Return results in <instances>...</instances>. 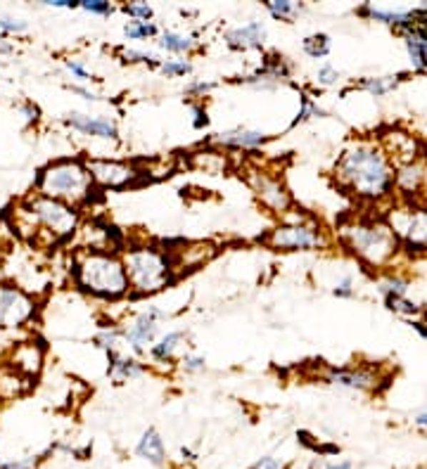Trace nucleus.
I'll use <instances>...</instances> for the list:
<instances>
[{
    "label": "nucleus",
    "instance_id": "nucleus-1",
    "mask_svg": "<svg viewBox=\"0 0 427 469\" xmlns=\"http://www.w3.org/2000/svg\"><path fill=\"white\" fill-rule=\"evenodd\" d=\"M335 178L344 190L368 202L387 199L394 190V168L387 152L371 140L347 145L335 161Z\"/></svg>",
    "mask_w": 427,
    "mask_h": 469
},
{
    "label": "nucleus",
    "instance_id": "nucleus-2",
    "mask_svg": "<svg viewBox=\"0 0 427 469\" xmlns=\"http://www.w3.org/2000/svg\"><path fill=\"white\" fill-rule=\"evenodd\" d=\"M71 282L79 292L102 301H119L131 294L121 254L107 249H79L71 258Z\"/></svg>",
    "mask_w": 427,
    "mask_h": 469
},
{
    "label": "nucleus",
    "instance_id": "nucleus-3",
    "mask_svg": "<svg viewBox=\"0 0 427 469\" xmlns=\"http://www.w3.org/2000/svg\"><path fill=\"white\" fill-rule=\"evenodd\" d=\"M17 226L31 242L57 244L81 228V208L31 192L17 208Z\"/></svg>",
    "mask_w": 427,
    "mask_h": 469
},
{
    "label": "nucleus",
    "instance_id": "nucleus-4",
    "mask_svg": "<svg viewBox=\"0 0 427 469\" xmlns=\"http://www.w3.org/2000/svg\"><path fill=\"white\" fill-rule=\"evenodd\" d=\"M134 296H152L171 287L181 275L179 251H164L159 244H129L121 254Z\"/></svg>",
    "mask_w": 427,
    "mask_h": 469
},
{
    "label": "nucleus",
    "instance_id": "nucleus-5",
    "mask_svg": "<svg viewBox=\"0 0 427 469\" xmlns=\"http://www.w3.org/2000/svg\"><path fill=\"white\" fill-rule=\"evenodd\" d=\"M34 190L39 195L60 199L76 208L88 206L102 195V190L93 183L86 159L81 156H60V159L48 161L36 173Z\"/></svg>",
    "mask_w": 427,
    "mask_h": 469
},
{
    "label": "nucleus",
    "instance_id": "nucleus-6",
    "mask_svg": "<svg viewBox=\"0 0 427 469\" xmlns=\"http://www.w3.org/2000/svg\"><path fill=\"white\" fill-rule=\"evenodd\" d=\"M342 244L368 266H387L399 251V240L387 221L358 218L340 228Z\"/></svg>",
    "mask_w": 427,
    "mask_h": 469
},
{
    "label": "nucleus",
    "instance_id": "nucleus-7",
    "mask_svg": "<svg viewBox=\"0 0 427 469\" xmlns=\"http://www.w3.org/2000/svg\"><path fill=\"white\" fill-rule=\"evenodd\" d=\"M261 242L273 251H313L328 244L326 230L321 223L311 221L308 216H294L292 211L273 226Z\"/></svg>",
    "mask_w": 427,
    "mask_h": 469
},
{
    "label": "nucleus",
    "instance_id": "nucleus-8",
    "mask_svg": "<svg viewBox=\"0 0 427 469\" xmlns=\"http://www.w3.org/2000/svg\"><path fill=\"white\" fill-rule=\"evenodd\" d=\"M245 178L249 183V188H252V192L256 195V199L261 202V206L268 208V213L278 216V218H285V216L292 211L294 199L278 173L266 171V168H247Z\"/></svg>",
    "mask_w": 427,
    "mask_h": 469
},
{
    "label": "nucleus",
    "instance_id": "nucleus-9",
    "mask_svg": "<svg viewBox=\"0 0 427 469\" xmlns=\"http://www.w3.org/2000/svg\"><path fill=\"white\" fill-rule=\"evenodd\" d=\"M169 313L159 306H145L143 311H138L134 318L129 320L124 327V346L129 348L136 358H141L154 341L159 339V323L166 320Z\"/></svg>",
    "mask_w": 427,
    "mask_h": 469
},
{
    "label": "nucleus",
    "instance_id": "nucleus-10",
    "mask_svg": "<svg viewBox=\"0 0 427 469\" xmlns=\"http://www.w3.org/2000/svg\"><path fill=\"white\" fill-rule=\"evenodd\" d=\"M387 226L411 254L427 251V208H392L387 213Z\"/></svg>",
    "mask_w": 427,
    "mask_h": 469
},
{
    "label": "nucleus",
    "instance_id": "nucleus-11",
    "mask_svg": "<svg viewBox=\"0 0 427 469\" xmlns=\"http://www.w3.org/2000/svg\"><path fill=\"white\" fill-rule=\"evenodd\" d=\"M88 171L93 176V183L100 190H124L134 188L145 178L147 171L138 168L136 163L121 161V159H105V156H93L86 159Z\"/></svg>",
    "mask_w": 427,
    "mask_h": 469
},
{
    "label": "nucleus",
    "instance_id": "nucleus-12",
    "mask_svg": "<svg viewBox=\"0 0 427 469\" xmlns=\"http://www.w3.org/2000/svg\"><path fill=\"white\" fill-rule=\"evenodd\" d=\"M36 316V301L24 289L0 282V332H12L24 327Z\"/></svg>",
    "mask_w": 427,
    "mask_h": 469
},
{
    "label": "nucleus",
    "instance_id": "nucleus-13",
    "mask_svg": "<svg viewBox=\"0 0 427 469\" xmlns=\"http://www.w3.org/2000/svg\"><path fill=\"white\" fill-rule=\"evenodd\" d=\"M292 76V64L281 55V52H266L263 62L256 66L252 74L240 76L238 84L256 86V88H276L281 81H287Z\"/></svg>",
    "mask_w": 427,
    "mask_h": 469
},
{
    "label": "nucleus",
    "instance_id": "nucleus-14",
    "mask_svg": "<svg viewBox=\"0 0 427 469\" xmlns=\"http://www.w3.org/2000/svg\"><path fill=\"white\" fill-rule=\"evenodd\" d=\"M62 121L67 123L71 131L81 133V136L109 140V143H116V140H119V126H116L114 118H109V116L86 114V111H71V114L64 116Z\"/></svg>",
    "mask_w": 427,
    "mask_h": 469
},
{
    "label": "nucleus",
    "instance_id": "nucleus-15",
    "mask_svg": "<svg viewBox=\"0 0 427 469\" xmlns=\"http://www.w3.org/2000/svg\"><path fill=\"white\" fill-rule=\"evenodd\" d=\"M266 39H268V29L259 19H252V21H247V24L233 26L223 34V43L235 52L261 50Z\"/></svg>",
    "mask_w": 427,
    "mask_h": 469
},
{
    "label": "nucleus",
    "instance_id": "nucleus-16",
    "mask_svg": "<svg viewBox=\"0 0 427 469\" xmlns=\"http://www.w3.org/2000/svg\"><path fill=\"white\" fill-rule=\"evenodd\" d=\"M271 140L268 133L256 131V128H245V126H235V128L214 133L211 143L218 147H231V150H259Z\"/></svg>",
    "mask_w": 427,
    "mask_h": 469
},
{
    "label": "nucleus",
    "instance_id": "nucleus-17",
    "mask_svg": "<svg viewBox=\"0 0 427 469\" xmlns=\"http://www.w3.org/2000/svg\"><path fill=\"white\" fill-rule=\"evenodd\" d=\"M323 382L344 386V389L373 391L378 386V372L368 368H330L323 375Z\"/></svg>",
    "mask_w": 427,
    "mask_h": 469
},
{
    "label": "nucleus",
    "instance_id": "nucleus-18",
    "mask_svg": "<svg viewBox=\"0 0 427 469\" xmlns=\"http://www.w3.org/2000/svg\"><path fill=\"white\" fill-rule=\"evenodd\" d=\"M107 377L116 379V382H129V379H136L147 372V365L136 358V355L121 353V351H107Z\"/></svg>",
    "mask_w": 427,
    "mask_h": 469
},
{
    "label": "nucleus",
    "instance_id": "nucleus-19",
    "mask_svg": "<svg viewBox=\"0 0 427 469\" xmlns=\"http://www.w3.org/2000/svg\"><path fill=\"white\" fill-rule=\"evenodd\" d=\"M136 455L147 460L154 467H164L166 465V448H164V438L154 427L145 429L143 436L138 438L136 443Z\"/></svg>",
    "mask_w": 427,
    "mask_h": 469
},
{
    "label": "nucleus",
    "instance_id": "nucleus-20",
    "mask_svg": "<svg viewBox=\"0 0 427 469\" xmlns=\"http://www.w3.org/2000/svg\"><path fill=\"white\" fill-rule=\"evenodd\" d=\"M188 341V332H183V330H171V332H166L164 337H159L154 344L150 346V358H152V363H157V365H169V363H174V358H176V353H179V348L186 344Z\"/></svg>",
    "mask_w": 427,
    "mask_h": 469
},
{
    "label": "nucleus",
    "instance_id": "nucleus-21",
    "mask_svg": "<svg viewBox=\"0 0 427 469\" xmlns=\"http://www.w3.org/2000/svg\"><path fill=\"white\" fill-rule=\"evenodd\" d=\"M425 181V166L421 161H403L396 166L394 171V185L406 195H413V192L421 190V185Z\"/></svg>",
    "mask_w": 427,
    "mask_h": 469
},
{
    "label": "nucleus",
    "instance_id": "nucleus-22",
    "mask_svg": "<svg viewBox=\"0 0 427 469\" xmlns=\"http://www.w3.org/2000/svg\"><path fill=\"white\" fill-rule=\"evenodd\" d=\"M411 64L416 71H427V26H416L403 34Z\"/></svg>",
    "mask_w": 427,
    "mask_h": 469
},
{
    "label": "nucleus",
    "instance_id": "nucleus-23",
    "mask_svg": "<svg viewBox=\"0 0 427 469\" xmlns=\"http://www.w3.org/2000/svg\"><path fill=\"white\" fill-rule=\"evenodd\" d=\"M197 31L193 34H181V31H161L157 39V46L169 52V55H188L197 48Z\"/></svg>",
    "mask_w": 427,
    "mask_h": 469
},
{
    "label": "nucleus",
    "instance_id": "nucleus-24",
    "mask_svg": "<svg viewBox=\"0 0 427 469\" xmlns=\"http://www.w3.org/2000/svg\"><path fill=\"white\" fill-rule=\"evenodd\" d=\"M41 363H43V351L31 341H24L21 346H17V351L12 355V368L17 372H24L26 377L36 375L41 370Z\"/></svg>",
    "mask_w": 427,
    "mask_h": 469
},
{
    "label": "nucleus",
    "instance_id": "nucleus-25",
    "mask_svg": "<svg viewBox=\"0 0 427 469\" xmlns=\"http://www.w3.org/2000/svg\"><path fill=\"white\" fill-rule=\"evenodd\" d=\"M263 7L276 21H285V24H292L304 12V5L297 3V0H266Z\"/></svg>",
    "mask_w": 427,
    "mask_h": 469
},
{
    "label": "nucleus",
    "instance_id": "nucleus-26",
    "mask_svg": "<svg viewBox=\"0 0 427 469\" xmlns=\"http://www.w3.org/2000/svg\"><path fill=\"white\" fill-rule=\"evenodd\" d=\"M93 344L102 348V351H119L124 346V327L121 325H102L98 334L93 337Z\"/></svg>",
    "mask_w": 427,
    "mask_h": 469
},
{
    "label": "nucleus",
    "instance_id": "nucleus-27",
    "mask_svg": "<svg viewBox=\"0 0 427 469\" xmlns=\"http://www.w3.org/2000/svg\"><path fill=\"white\" fill-rule=\"evenodd\" d=\"M116 57L121 59L124 64H145L152 66V69H159L161 57L152 50H143V48H119Z\"/></svg>",
    "mask_w": 427,
    "mask_h": 469
},
{
    "label": "nucleus",
    "instance_id": "nucleus-28",
    "mask_svg": "<svg viewBox=\"0 0 427 469\" xmlns=\"http://www.w3.org/2000/svg\"><path fill=\"white\" fill-rule=\"evenodd\" d=\"M121 31L126 36V41H150L159 39L161 29L154 21H126Z\"/></svg>",
    "mask_w": 427,
    "mask_h": 469
},
{
    "label": "nucleus",
    "instance_id": "nucleus-29",
    "mask_svg": "<svg viewBox=\"0 0 427 469\" xmlns=\"http://www.w3.org/2000/svg\"><path fill=\"white\" fill-rule=\"evenodd\" d=\"M301 50H304L311 59H323V57L330 55V50H333V41H330L328 34H311L301 41Z\"/></svg>",
    "mask_w": 427,
    "mask_h": 469
},
{
    "label": "nucleus",
    "instance_id": "nucleus-30",
    "mask_svg": "<svg viewBox=\"0 0 427 469\" xmlns=\"http://www.w3.org/2000/svg\"><path fill=\"white\" fill-rule=\"evenodd\" d=\"M313 116H328V111L323 109L321 104L311 98V95L301 93V100H299V111H297V116H294L292 121H290V128H297L299 123H306L308 118H313Z\"/></svg>",
    "mask_w": 427,
    "mask_h": 469
},
{
    "label": "nucleus",
    "instance_id": "nucleus-31",
    "mask_svg": "<svg viewBox=\"0 0 427 469\" xmlns=\"http://www.w3.org/2000/svg\"><path fill=\"white\" fill-rule=\"evenodd\" d=\"M159 71L164 74L166 79H183L193 74V62L186 57H171V59H161Z\"/></svg>",
    "mask_w": 427,
    "mask_h": 469
},
{
    "label": "nucleus",
    "instance_id": "nucleus-32",
    "mask_svg": "<svg viewBox=\"0 0 427 469\" xmlns=\"http://www.w3.org/2000/svg\"><path fill=\"white\" fill-rule=\"evenodd\" d=\"M399 79L401 76H378V79H363L358 84V88H363L375 98H382V95H387L389 91H394L396 86H399Z\"/></svg>",
    "mask_w": 427,
    "mask_h": 469
},
{
    "label": "nucleus",
    "instance_id": "nucleus-33",
    "mask_svg": "<svg viewBox=\"0 0 427 469\" xmlns=\"http://www.w3.org/2000/svg\"><path fill=\"white\" fill-rule=\"evenodd\" d=\"M119 10L126 14L129 21H152L154 19V7L150 3H141V0H136V3H124Z\"/></svg>",
    "mask_w": 427,
    "mask_h": 469
},
{
    "label": "nucleus",
    "instance_id": "nucleus-34",
    "mask_svg": "<svg viewBox=\"0 0 427 469\" xmlns=\"http://www.w3.org/2000/svg\"><path fill=\"white\" fill-rule=\"evenodd\" d=\"M385 306L389 311L399 313V316H418V313H421V306H418L416 301H408L406 296H396V294L385 296Z\"/></svg>",
    "mask_w": 427,
    "mask_h": 469
},
{
    "label": "nucleus",
    "instance_id": "nucleus-35",
    "mask_svg": "<svg viewBox=\"0 0 427 469\" xmlns=\"http://www.w3.org/2000/svg\"><path fill=\"white\" fill-rule=\"evenodd\" d=\"M29 29L24 19L10 17V14H0V43H5L7 36H19Z\"/></svg>",
    "mask_w": 427,
    "mask_h": 469
},
{
    "label": "nucleus",
    "instance_id": "nucleus-36",
    "mask_svg": "<svg viewBox=\"0 0 427 469\" xmlns=\"http://www.w3.org/2000/svg\"><path fill=\"white\" fill-rule=\"evenodd\" d=\"M64 69L69 71L71 79L81 81V84H88V81L95 79V74L88 69L84 59H79V57H67V59H64Z\"/></svg>",
    "mask_w": 427,
    "mask_h": 469
},
{
    "label": "nucleus",
    "instance_id": "nucleus-37",
    "mask_svg": "<svg viewBox=\"0 0 427 469\" xmlns=\"http://www.w3.org/2000/svg\"><path fill=\"white\" fill-rule=\"evenodd\" d=\"M81 10L95 14V17H109V14H114L116 7L109 0H81Z\"/></svg>",
    "mask_w": 427,
    "mask_h": 469
},
{
    "label": "nucleus",
    "instance_id": "nucleus-38",
    "mask_svg": "<svg viewBox=\"0 0 427 469\" xmlns=\"http://www.w3.org/2000/svg\"><path fill=\"white\" fill-rule=\"evenodd\" d=\"M190 114H193V118H190V123H193V128H195V131H204V128H209L211 118H209L207 107H204V102H190Z\"/></svg>",
    "mask_w": 427,
    "mask_h": 469
},
{
    "label": "nucleus",
    "instance_id": "nucleus-39",
    "mask_svg": "<svg viewBox=\"0 0 427 469\" xmlns=\"http://www.w3.org/2000/svg\"><path fill=\"white\" fill-rule=\"evenodd\" d=\"M316 81H318V86H323V88L335 86L337 81H340V71H337V66H333L330 62H323L318 66V71H316Z\"/></svg>",
    "mask_w": 427,
    "mask_h": 469
},
{
    "label": "nucleus",
    "instance_id": "nucleus-40",
    "mask_svg": "<svg viewBox=\"0 0 427 469\" xmlns=\"http://www.w3.org/2000/svg\"><path fill=\"white\" fill-rule=\"evenodd\" d=\"M408 292V280L403 278H389L387 282L380 285V294L387 296V294H396V296H406Z\"/></svg>",
    "mask_w": 427,
    "mask_h": 469
},
{
    "label": "nucleus",
    "instance_id": "nucleus-41",
    "mask_svg": "<svg viewBox=\"0 0 427 469\" xmlns=\"http://www.w3.org/2000/svg\"><path fill=\"white\" fill-rule=\"evenodd\" d=\"M207 368V360H204V355H197V353H186L181 358V370L188 372V375H197V372H202Z\"/></svg>",
    "mask_w": 427,
    "mask_h": 469
},
{
    "label": "nucleus",
    "instance_id": "nucleus-42",
    "mask_svg": "<svg viewBox=\"0 0 427 469\" xmlns=\"http://www.w3.org/2000/svg\"><path fill=\"white\" fill-rule=\"evenodd\" d=\"M214 91V84L211 81H204V79H195V81H190V84L186 86V93L190 95V98H204V95H209Z\"/></svg>",
    "mask_w": 427,
    "mask_h": 469
},
{
    "label": "nucleus",
    "instance_id": "nucleus-43",
    "mask_svg": "<svg viewBox=\"0 0 427 469\" xmlns=\"http://www.w3.org/2000/svg\"><path fill=\"white\" fill-rule=\"evenodd\" d=\"M19 114L24 116L26 126H34V123H39V121H41V107H39V104H36V102H31V100L21 102Z\"/></svg>",
    "mask_w": 427,
    "mask_h": 469
},
{
    "label": "nucleus",
    "instance_id": "nucleus-44",
    "mask_svg": "<svg viewBox=\"0 0 427 469\" xmlns=\"http://www.w3.org/2000/svg\"><path fill=\"white\" fill-rule=\"evenodd\" d=\"M333 294L340 296V299H347V296H354V278L351 275H344V278L333 287Z\"/></svg>",
    "mask_w": 427,
    "mask_h": 469
},
{
    "label": "nucleus",
    "instance_id": "nucleus-45",
    "mask_svg": "<svg viewBox=\"0 0 427 469\" xmlns=\"http://www.w3.org/2000/svg\"><path fill=\"white\" fill-rule=\"evenodd\" d=\"M0 469H36V460L34 458L5 460V463H0Z\"/></svg>",
    "mask_w": 427,
    "mask_h": 469
},
{
    "label": "nucleus",
    "instance_id": "nucleus-46",
    "mask_svg": "<svg viewBox=\"0 0 427 469\" xmlns=\"http://www.w3.org/2000/svg\"><path fill=\"white\" fill-rule=\"evenodd\" d=\"M67 88H69L71 93L81 95V98L88 100V102H98V100H100V95H98V93H93L91 88H86V86H81V84H67Z\"/></svg>",
    "mask_w": 427,
    "mask_h": 469
},
{
    "label": "nucleus",
    "instance_id": "nucleus-47",
    "mask_svg": "<svg viewBox=\"0 0 427 469\" xmlns=\"http://www.w3.org/2000/svg\"><path fill=\"white\" fill-rule=\"evenodd\" d=\"M308 469H351L349 460H342V463H326V460H313Z\"/></svg>",
    "mask_w": 427,
    "mask_h": 469
},
{
    "label": "nucleus",
    "instance_id": "nucleus-48",
    "mask_svg": "<svg viewBox=\"0 0 427 469\" xmlns=\"http://www.w3.org/2000/svg\"><path fill=\"white\" fill-rule=\"evenodd\" d=\"M249 469H285V465L281 463V460H276V458L266 455V458L256 460V463H254L252 467H249Z\"/></svg>",
    "mask_w": 427,
    "mask_h": 469
},
{
    "label": "nucleus",
    "instance_id": "nucleus-49",
    "mask_svg": "<svg viewBox=\"0 0 427 469\" xmlns=\"http://www.w3.org/2000/svg\"><path fill=\"white\" fill-rule=\"evenodd\" d=\"M46 5L57 10H81V0H48Z\"/></svg>",
    "mask_w": 427,
    "mask_h": 469
},
{
    "label": "nucleus",
    "instance_id": "nucleus-50",
    "mask_svg": "<svg viewBox=\"0 0 427 469\" xmlns=\"http://www.w3.org/2000/svg\"><path fill=\"white\" fill-rule=\"evenodd\" d=\"M413 424H416L418 429H427V413H418L413 417Z\"/></svg>",
    "mask_w": 427,
    "mask_h": 469
},
{
    "label": "nucleus",
    "instance_id": "nucleus-51",
    "mask_svg": "<svg viewBox=\"0 0 427 469\" xmlns=\"http://www.w3.org/2000/svg\"><path fill=\"white\" fill-rule=\"evenodd\" d=\"M411 327H413L418 334H423V337L427 339V327H425L423 323H418V320H411Z\"/></svg>",
    "mask_w": 427,
    "mask_h": 469
},
{
    "label": "nucleus",
    "instance_id": "nucleus-52",
    "mask_svg": "<svg viewBox=\"0 0 427 469\" xmlns=\"http://www.w3.org/2000/svg\"><path fill=\"white\" fill-rule=\"evenodd\" d=\"M181 455H183V460H188V463H195V460H197L195 453L190 450V448H186V445H183V448H181Z\"/></svg>",
    "mask_w": 427,
    "mask_h": 469
},
{
    "label": "nucleus",
    "instance_id": "nucleus-53",
    "mask_svg": "<svg viewBox=\"0 0 427 469\" xmlns=\"http://www.w3.org/2000/svg\"><path fill=\"white\" fill-rule=\"evenodd\" d=\"M0 268H3V258H0Z\"/></svg>",
    "mask_w": 427,
    "mask_h": 469
}]
</instances>
